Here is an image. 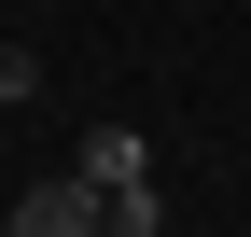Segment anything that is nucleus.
<instances>
[{
	"mask_svg": "<svg viewBox=\"0 0 251 237\" xmlns=\"http://www.w3.org/2000/svg\"><path fill=\"white\" fill-rule=\"evenodd\" d=\"M14 237H98V182H84V167L28 182V195H14Z\"/></svg>",
	"mask_w": 251,
	"mask_h": 237,
	"instance_id": "1",
	"label": "nucleus"
},
{
	"mask_svg": "<svg viewBox=\"0 0 251 237\" xmlns=\"http://www.w3.org/2000/svg\"><path fill=\"white\" fill-rule=\"evenodd\" d=\"M70 167H84L98 195H140V182H153V140H140V126H84V154H70Z\"/></svg>",
	"mask_w": 251,
	"mask_h": 237,
	"instance_id": "2",
	"label": "nucleus"
},
{
	"mask_svg": "<svg viewBox=\"0 0 251 237\" xmlns=\"http://www.w3.org/2000/svg\"><path fill=\"white\" fill-rule=\"evenodd\" d=\"M98 237H168V182H140V195H98Z\"/></svg>",
	"mask_w": 251,
	"mask_h": 237,
	"instance_id": "3",
	"label": "nucleus"
},
{
	"mask_svg": "<svg viewBox=\"0 0 251 237\" xmlns=\"http://www.w3.org/2000/svg\"><path fill=\"white\" fill-rule=\"evenodd\" d=\"M14 98H42V56H28V42H0V112H14Z\"/></svg>",
	"mask_w": 251,
	"mask_h": 237,
	"instance_id": "4",
	"label": "nucleus"
},
{
	"mask_svg": "<svg viewBox=\"0 0 251 237\" xmlns=\"http://www.w3.org/2000/svg\"><path fill=\"white\" fill-rule=\"evenodd\" d=\"M0 237H14V210H0Z\"/></svg>",
	"mask_w": 251,
	"mask_h": 237,
	"instance_id": "5",
	"label": "nucleus"
}]
</instances>
